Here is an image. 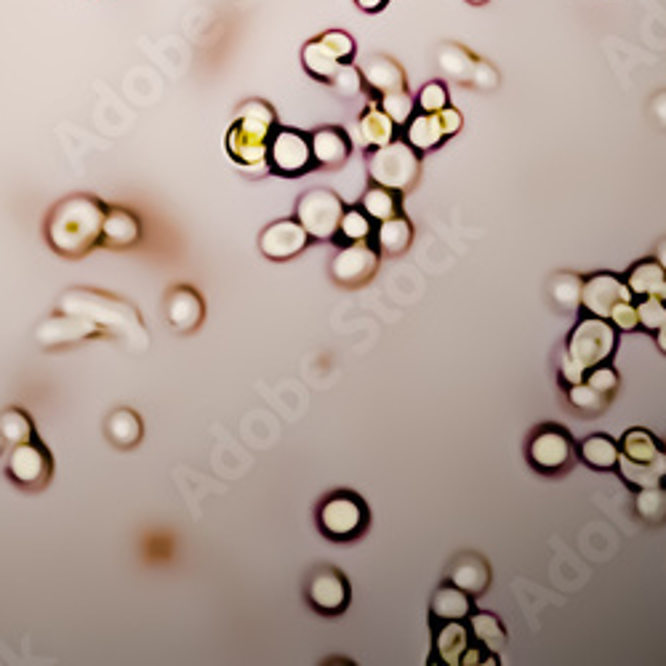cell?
<instances>
[{
  "instance_id": "obj_1",
  "label": "cell",
  "mask_w": 666,
  "mask_h": 666,
  "mask_svg": "<svg viewBox=\"0 0 666 666\" xmlns=\"http://www.w3.org/2000/svg\"><path fill=\"white\" fill-rule=\"evenodd\" d=\"M104 214L107 206L94 195H67L48 211L46 243L64 259H83L102 243Z\"/></svg>"
},
{
  "instance_id": "obj_2",
  "label": "cell",
  "mask_w": 666,
  "mask_h": 666,
  "mask_svg": "<svg viewBox=\"0 0 666 666\" xmlns=\"http://www.w3.org/2000/svg\"><path fill=\"white\" fill-rule=\"evenodd\" d=\"M59 312L88 318L102 328L104 336L123 341L134 352H144L150 347V333L144 328L139 310L115 294H104L96 288H70L59 299Z\"/></svg>"
},
{
  "instance_id": "obj_3",
  "label": "cell",
  "mask_w": 666,
  "mask_h": 666,
  "mask_svg": "<svg viewBox=\"0 0 666 666\" xmlns=\"http://www.w3.org/2000/svg\"><path fill=\"white\" fill-rule=\"evenodd\" d=\"M278 128V115L262 99H248L240 104L238 115L227 131V152L243 171L264 174L267 171V150Z\"/></svg>"
},
{
  "instance_id": "obj_4",
  "label": "cell",
  "mask_w": 666,
  "mask_h": 666,
  "mask_svg": "<svg viewBox=\"0 0 666 666\" xmlns=\"http://www.w3.org/2000/svg\"><path fill=\"white\" fill-rule=\"evenodd\" d=\"M619 472L632 488L666 483V456L648 429H629L619 445Z\"/></svg>"
},
{
  "instance_id": "obj_5",
  "label": "cell",
  "mask_w": 666,
  "mask_h": 666,
  "mask_svg": "<svg viewBox=\"0 0 666 666\" xmlns=\"http://www.w3.org/2000/svg\"><path fill=\"white\" fill-rule=\"evenodd\" d=\"M3 472L16 488L38 493L54 477V456L40 443V437H32L27 443L3 445Z\"/></svg>"
},
{
  "instance_id": "obj_6",
  "label": "cell",
  "mask_w": 666,
  "mask_h": 666,
  "mask_svg": "<svg viewBox=\"0 0 666 666\" xmlns=\"http://www.w3.org/2000/svg\"><path fill=\"white\" fill-rule=\"evenodd\" d=\"M421 174L419 152L413 150L405 139H392L384 147H376L368 155V176L373 184H381L387 190L408 192Z\"/></svg>"
},
{
  "instance_id": "obj_7",
  "label": "cell",
  "mask_w": 666,
  "mask_h": 666,
  "mask_svg": "<svg viewBox=\"0 0 666 666\" xmlns=\"http://www.w3.org/2000/svg\"><path fill=\"white\" fill-rule=\"evenodd\" d=\"M371 515L365 501L357 493L336 491L331 493L318 509V528L328 541H355L368 531Z\"/></svg>"
},
{
  "instance_id": "obj_8",
  "label": "cell",
  "mask_w": 666,
  "mask_h": 666,
  "mask_svg": "<svg viewBox=\"0 0 666 666\" xmlns=\"http://www.w3.org/2000/svg\"><path fill=\"white\" fill-rule=\"evenodd\" d=\"M613 349H616V328L608 320L589 315L568 336L565 355L571 357L581 371H592L611 360Z\"/></svg>"
},
{
  "instance_id": "obj_9",
  "label": "cell",
  "mask_w": 666,
  "mask_h": 666,
  "mask_svg": "<svg viewBox=\"0 0 666 666\" xmlns=\"http://www.w3.org/2000/svg\"><path fill=\"white\" fill-rule=\"evenodd\" d=\"M573 461H576V443L568 429L560 424H544L533 432L528 443V464L539 475H563L565 469H571Z\"/></svg>"
},
{
  "instance_id": "obj_10",
  "label": "cell",
  "mask_w": 666,
  "mask_h": 666,
  "mask_svg": "<svg viewBox=\"0 0 666 666\" xmlns=\"http://www.w3.org/2000/svg\"><path fill=\"white\" fill-rule=\"evenodd\" d=\"M341 216H344V203L336 192L326 187L307 190L296 200V222L302 224L310 238L333 240L339 235Z\"/></svg>"
},
{
  "instance_id": "obj_11",
  "label": "cell",
  "mask_w": 666,
  "mask_h": 666,
  "mask_svg": "<svg viewBox=\"0 0 666 666\" xmlns=\"http://www.w3.org/2000/svg\"><path fill=\"white\" fill-rule=\"evenodd\" d=\"M267 166H270L272 174L286 176V179L307 174L315 166L312 163L310 134H304L299 128H275L270 150H267Z\"/></svg>"
},
{
  "instance_id": "obj_12",
  "label": "cell",
  "mask_w": 666,
  "mask_h": 666,
  "mask_svg": "<svg viewBox=\"0 0 666 666\" xmlns=\"http://www.w3.org/2000/svg\"><path fill=\"white\" fill-rule=\"evenodd\" d=\"M405 142L411 144L416 152L437 150L445 139H451L461 131L464 118L459 110H453L451 104L440 112H419L405 123Z\"/></svg>"
},
{
  "instance_id": "obj_13",
  "label": "cell",
  "mask_w": 666,
  "mask_h": 666,
  "mask_svg": "<svg viewBox=\"0 0 666 666\" xmlns=\"http://www.w3.org/2000/svg\"><path fill=\"white\" fill-rule=\"evenodd\" d=\"M307 600L320 616H341L349 608L352 589L347 576L336 568H318L307 581Z\"/></svg>"
},
{
  "instance_id": "obj_14",
  "label": "cell",
  "mask_w": 666,
  "mask_h": 666,
  "mask_svg": "<svg viewBox=\"0 0 666 666\" xmlns=\"http://www.w3.org/2000/svg\"><path fill=\"white\" fill-rule=\"evenodd\" d=\"M379 270V251L368 246V240L349 243L333 256L331 278L344 288L365 286Z\"/></svg>"
},
{
  "instance_id": "obj_15",
  "label": "cell",
  "mask_w": 666,
  "mask_h": 666,
  "mask_svg": "<svg viewBox=\"0 0 666 666\" xmlns=\"http://www.w3.org/2000/svg\"><path fill=\"white\" fill-rule=\"evenodd\" d=\"M624 302H632V291L619 275L613 272H597V275H589L584 278V286H581V307L595 315V318L608 320L611 312Z\"/></svg>"
},
{
  "instance_id": "obj_16",
  "label": "cell",
  "mask_w": 666,
  "mask_h": 666,
  "mask_svg": "<svg viewBox=\"0 0 666 666\" xmlns=\"http://www.w3.org/2000/svg\"><path fill=\"white\" fill-rule=\"evenodd\" d=\"M96 336H104L102 328L91 323L88 318H80V315H70V312H59V315H51L38 326L35 331V339L38 344H43L46 349L54 347H72V344H80L86 339H96Z\"/></svg>"
},
{
  "instance_id": "obj_17",
  "label": "cell",
  "mask_w": 666,
  "mask_h": 666,
  "mask_svg": "<svg viewBox=\"0 0 666 666\" xmlns=\"http://www.w3.org/2000/svg\"><path fill=\"white\" fill-rule=\"evenodd\" d=\"M310 243V235L304 230L302 224L296 219H280V222H272L270 227H264V232L259 235V251H262L267 259L272 262H288L294 259L307 248Z\"/></svg>"
},
{
  "instance_id": "obj_18",
  "label": "cell",
  "mask_w": 666,
  "mask_h": 666,
  "mask_svg": "<svg viewBox=\"0 0 666 666\" xmlns=\"http://www.w3.org/2000/svg\"><path fill=\"white\" fill-rule=\"evenodd\" d=\"M166 320L179 333L198 331L206 320V304L192 286H176L166 296Z\"/></svg>"
},
{
  "instance_id": "obj_19",
  "label": "cell",
  "mask_w": 666,
  "mask_h": 666,
  "mask_svg": "<svg viewBox=\"0 0 666 666\" xmlns=\"http://www.w3.org/2000/svg\"><path fill=\"white\" fill-rule=\"evenodd\" d=\"M312 163L318 168H339L349 160L352 152V139L344 128L323 126L310 134Z\"/></svg>"
},
{
  "instance_id": "obj_20",
  "label": "cell",
  "mask_w": 666,
  "mask_h": 666,
  "mask_svg": "<svg viewBox=\"0 0 666 666\" xmlns=\"http://www.w3.org/2000/svg\"><path fill=\"white\" fill-rule=\"evenodd\" d=\"M397 126L392 123L387 112L381 110L379 104L371 102L368 104V110L357 118V123L352 126V142L360 147V150H376V147H384L395 139Z\"/></svg>"
},
{
  "instance_id": "obj_21",
  "label": "cell",
  "mask_w": 666,
  "mask_h": 666,
  "mask_svg": "<svg viewBox=\"0 0 666 666\" xmlns=\"http://www.w3.org/2000/svg\"><path fill=\"white\" fill-rule=\"evenodd\" d=\"M360 72H363L365 88L376 96H384V94H389V91L408 88L403 67H400L392 56H384V54L368 56V59L363 62V67H360Z\"/></svg>"
},
{
  "instance_id": "obj_22",
  "label": "cell",
  "mask_w": 666,
  "mask_h": 666,
  "mask_svg": "<svg viewBox=\"0 0 666 666\" xmlns=\"http://www.w3.org/2000/svg\"><path fill=\"white\" fill-rule=\"evenodd\" d=\"M142 240V222L134 211L120 206H107L102 227V246L134 248Z\"/></svg>"
},
{
  "instance_id": "obj_23",
  "label": "cell",
  "mask_w": 666,
  "mask_h": 666,
  "mask_svg": "<svg viewBox=\"0 0 666 666\" xmlns=\"http://www.w3.org/2000/svg\"><path fill=\"white\" fill-rule=\"evenodd\" d=\"M448 581H451L453 587L464 589L467 595L477 597L491 587V568H488L483 557L475 555V552H467V555H459L451 563Z\"/></svg>"
},
{
  "instance_id": "obj_24",
  "label": "cell",
  "mask_w": 666,
  "mask_h": 666,
  "mask_svg": "<svg viewBox=\"0 0 666 666\" xmlns=\"http://www.w3.org/2000/svg\"><path fill=\"white\" fill-rule=\"evenodd\" d=\"M472 613V595L464 589L453 587L451 581L440 587L429 605V619L432 624H445V621H461Z\"/></svg>"
},
{
  "instance_id": "obj_25",
  "label": "cell",
  "mask_w": 666,
  "mask_h": 666,
  "mask_svg": "<svg viewBox=\"0 0 666 666\" xmlns=\"http://www.w3.org/2000/svg\"><path fill=\"white\" fill-rule=\"evenodd\" d=\"M632 291V296H656L661 302H666V272L661 270V264L656 259H643L629 270L627 280H624Z\"/></svg>"
},
{
  "instance_id": "obj_26",
  "label": "cell",
  "mask_w": 666,
  "mask_h": 666,
  "mask_svg": "<svg viewBox=\"0 0 666 666\" xmlns=\"http://www.w3.org/2000/svg\"><path fill=\"white\" fill-rule=\"evenodd\" d=\"M469 648V629L461 627V621H445L435 635V659L440 664L459 666L461 656Z\"/></svg>"
},
{
  "instance_id": "obj_27",
  "label": "cell",
  "mask_w": 666,
  "mask_h": 666,
  "mask_svg": "<svg viewBox=\"0 0 666 666\" xmlns=\"http://www.w3.org/2000/svg\"><path fill=\"white\" fill-rule=\"evenodd\" d=\"M142 435L144 424L134 408H118V411L110 413V419H107V440H110L115 448L128 451V448L139 445Z\"/></svg>"
},
{
  "instance_id": "obj_28",
  "label": "cell",
  "mask_w": 666,
  "mask_h": 666,
  "mask_svg": "<svg viewBox=\"0 0 666 666\" xmlns=\"http://www.w3.org/2000/svg\"><path fill=\"white\" fill-rule=\"evenodd\" d=\"M376 243L379 251L387 256H400L405 254L413 243V227L408 222V216L397 214L392 219H384L376 227Z\"/></svg>"
},
{
  "instance_id": "obj_29",
  "label": "cell",
  "mask_w": 666,
  "mask_h": 666,
  "mask_svg": "<svg viewBox=\"0 0 666 666\" xmlns=\"http://www.w3.org/2000/svg\"><path fill=\"white\" fill-rule=\"evenodd\" d=\"M579 456L592 469L611 472L619 464V443L608 435H592L579 445Z\"/></svg>"
},
{
  "instance_id": "obj_30",
  "label": "cell",
  "mask_w": 666,
  "mask_h": 666,
  "mask_svg": "<svg viewBox=\"0 0 666 666\" xmlns=\"http://www.w3.org/2000/svg\"><path fill=\"white\" fill-rule=\"evenodd\" d=\"M437 62H440V70H443L448 78L459 80V83H472L480 59H477L475 54H469L467 48L456 46V43H448V46L440 48Z\"/></svg>"
},
{
  "instance_id": "obj_31",
  "label": "cell",
  "mask_w": 666,
  "mask_h": 666,
  "mask_svg": "<svg viewBox=\"0 0 666 666\" xmlns=\"http://www.w3.org/2000/svg\"><path fill=\"white\" fill-rule=\"evenodd\" d=\"M469 627H472V637L483 651H501L507 645V629L501 624L493 613H472L469 616Z\"/></svg>"
},
{
  "instance_id": "obj_32",
  "label": "cell",
  "mask_w": 666,
  "mask_h": 666,
  "mask_svg": "<svg viewBox=\"0 0 666 666\" xmlns=\"http://www.w3.org/2000/svg\"><path fill=\"white\" fill-rule=\"evenodd\" d=\"M302 64L304 70L310 72L315 80H320V83H328V80L333 78V72L341 67L339 59L328 51L326 43L320 38L310 40V43L302 48Z\"/></svg>"
},
{
  "instance_id": "obj_33",
  "label": "cell",
  "mask_w": 666,
  "mask_h": 666,
  "mask_svg": "<svg viewBox=\"0 0 666 666\" xmlns=\"http://www.w3.org/2000/svg\"><path fill=\"white\" fill-rule=\"evenodd\" d=\"M32 437H38V432H35L30 413L24 408H6L0 413V440H3V445L27 443Z\"/></svg>"
},
{
  "instance_id": "obj_34",
  "label": "cell",
  "mask_w": 666,
  "mask_h": 666,
  "mask_svg": "<svg viewBox=\"0 0 666 666\" xmlns=\"http://www.w3.org/2000/svg\"><path fill=\"white\" fill-rule=\"evenodd\" d=\"M635 512L640 515V520H645L648 525H664L666 523V483L648 485V488H637Z\"/></svg>"
},
{
  "instance_id": "obj_35",
  "label": "cell",
  "mask_w": 666,
  "mask_h": 666,
  "mask_svg": "<svg viewBox=\"0 0 666 666\" xmlns=\"http://www.w3.org/2000/svg\"><path fill=\"white\" fill-rule=\"evenodd\" d=\"M360 208L371 216L373 222L392 219V216L400 214V192L387 190V187H381V184H373L371 190H365L363 206Z\"/></svg>"
},
{
  "instance_id": "obj_36",
  "label": "cell",
  "mask_w": 666,
  "mask_h": 666,
  "mask_svg": "<svg viewBox=\"0 0 666 666\" xmlns=\"http://www.w3.org/2000/svg\"><path fill=\"white\" fill-rule=\"evenodd\" d=\"M581 286H584V278L573 275V272H557L552 283H549V294L555 299V304L560 310H579L581 307Z\"/></svg>"
},
{
  "instance_id": "obj_37",
  "label": "cell",
  "mask_w": 666,
  "mask_h": 666,
  "mask_svg": "<svg viewBox=\"0 0 666 666\" xmlns=\"http://www.w3.org/2000/svg\"><path fill=\"white\" fill-rule=\"evenodd\" d=\"M565 389H568V392H565L568 403H571L579 413H584V416H600V413L608 408V403H611V397H605L603 392H597L595 387H589L587 381L568 384Z\"/></svg>"
},
{
  "instance_id": "obj_38",
  "label": "cell",
  "mask_w": 666,
  "mask_h": 666,
  "mask_svg": "<svg viewBox=\"0 0 666 666\" xmlns=\"http://www.w3.org/2000/svg\"><path fill=\"white\" fill-rule=\"evenodd\" d=\"M381 110L387 112L395 126H405L408 120L413 118V110H416V99L408 94V88H400V91H389V94L379 96L376 102Z\"/></svg>"
},
{
  "instance_id": "obj_39",
  "label": "cell",
  "mask_w": 666,
  "mask_h": 666,
  "mask_svg": "<svg viewBox=\"0 0 666 666\" xmlns=\"http://www.w3.org/2000/svg\"><path fill=\"white\" fill-rule=\"evenodd\" d=\"M339 235L347 243H357V240H368L373 235V219L365 214L363 208H344L341 216Z\"/></svg>"
},
{
  "instance_id": "obj_40",
  "label": "cell",
  "mask_w": 666,
  "mask_h": 666,
  "mask_svg": "<svg viewBox=\"0 0 666 666\" xmlns=\"http://www.w3.org/2000/svg\"><path fill=\"white\" fill-rule=\"evenodd\" d=\"M328 86H331L333 94H339L341 99H355V96L365 88L363 72H360V67H355L352 62L341 64L339 70L333 72V78L328 80Z\"/></svg>"
},
{
  "instance_id": "obj_41",
  "label": "cell",
  "mask_w": 666,
  "mask_h": 666,
  "mask_svg": "<svg viewBox=\"0 0 666 666\" xmlns=\"http://www.w3.org/2000/svg\"><path fill=\"white\" fill-rule=\"evenodd\" d=\"M637 323L645 331L656 333L659 328L666 326V302L656 299V296H645L643 302L637 304Z\"/></svg>"
},
{
  "instance_id": "obj_42",
  "label": "cell",
  "mask_w": 666,
  "mask_h": 666,
  "mask_svg": "<svg viewBox=\"0 0 666 666\" xmlns=\"http://www.w3.org/2000/svg\"><path fill=\"white\" fill-rule=\"evenodd\" d=\"M320 40L326 43L328 51H331V54L336 56L341 64H347V62H352V59H355L357 46H355V40H352V35H347V32L328 30V32H323V35H320Z\"/></svg>"
},
{
  "instance_id": "obj_43",
  "label": "cell",
  "mask_w": 666,
  "mask_h": 666,
  "mask_svg": "<svg viewBox=\"0 0 666 666\" xmlns=\"http://www.w3.org/2000/svg\"><path fill=\"white\" fill-rule=\"evenodd\" d=\"M416 107H419V112H440L443 107H448V88H445V83H440V80L427 83L419 91V96H416Z\"/></svg>"
},
{
  "instance_id": "obj_44",
  "label": "cell",
  "mask_w": 666,
  "mask_h": 666,
  "mask_svg": "<svg viewBox=\"0 0 666 666\" xmlns=\"http://www.w3.org/2000/svg\"><path fill=\"white\" fill-rule=\"evenodd\" d=\"M589 387H595L597 392H603L605 397L616 395V389H619V373L613 371L611 365H597L592 371H587V379H584Z\"/></svg>"
},
{
  "instance_id": "obj_45",
  "label": "cell",
  "mask_w": 666,
  "mask_h": 666,
  "mask_svg": "<svg viewBox=\"0 0 666 666\" xmlns=\"http://www.w3.org/2000/svg\"><path fill=\"white\" fill-rule=\"evenodd\" d=\"M613 328H619V331H635L640 323H637V307L632 302L619 304L616 310L611 312V318H608Z\"/></svg>"
},
{
  "instance_id": "obj_46",
  "label": "cell",
  "mask_w": 666,
  "mask_h": 666,
  "mask_svg": "<svg viewBox=\"0 0 666 666\" xmlns=\"http://www.w3.org/2000/svg\"><path fill=\"white\" fill-rule=\"evenodd\" d=\"M584 379H587V371H581L579 365L573 363L571 357L563 352V355H560V381L568 387V384H579V381Z\"/></svg>"
},
{
  "instance_id": "obj_47",
  "label": "cell",
  "mask_w": 666,
  "mask_h": 666,
  "mask_svg": "<svg viewBox=\"0 0 666 666\" xmlns=\"http://www.w3.org/2000/svg\"><path fill=\"white\" fill-rule=\"evenodd\" d=\"M387 3L389 0H355V6L365 11V14H379V11L387 8Z\"/></svg>"
},
{
  "instance_id": "obj_48",
  "label": "cell",
  "mask_w": 666,
  "mask_h": 666,
  "mask_svg": "<svg viewBox=\"0 0 666 666\" xmlns=\"http://www.w3.org/2000/svg\"><path fill=\"white\" fill-rule=\"evenodd\" d=\"M653 112H656V118H659L661 126H666V94L656 96V102H653Z\"/></svg>"
},
{
  "instance_id": "obj_49",
  "label": "cell",
  "mask_w": 666,
  "mask_h": 666,
  "mask_svg": "<svg viewBox=\"0 0 666 666\" xmlns=\"http://www.w3.org/2000/svg\"><path fill=\"white\" fill-rule=\"evenodd\" d=\"M656 262H659L661 270L666 272V240H661V243H659V251H656Z\"/></svg>"
},
{
  "instance_id": "obj_50",
  "label": "cell",
  "mask_w": 666,
  "mask_h": 666,
  "mask_svg": "<svg viewBox=\"0 0 666 666\" xmlns=\"http://www.w3.org/2000/svg\"><path fill=\"white\" fill-rule=\"evenodd\" d=\"M653 336H656V344H659V349L666 355V326L659 328V331L653 333Z\"/></svg>"
},
{
  "instance_id": "obj_51",
  "label": "cell",
  "mask_w": 666,
  "mask_h": 666,
  "mask_svg": "<svg viewBox=\"0 0 666 666\" xmlns=\"http://www.w3.org/2000/svg\"><path fill=\"white\" fill-rule=\"evenodd\" d=\"M467 3H472V6H483V3H488V0H467Z\"/></svg>"
},
{
  "instance_id": "obj_52",
  "label": "cell",
  "mask_w": 666,
  "mask_h": 666,
  "mask_svg": "<svg viewBox=\"0 0 666 666\" xmlns=\"http://www.w3.org/2000/svg\"><path fill=\"white\" fill-rule=\"evenodd\" d=\"M664 456H666V443H664Z\"/></svg>"
}]
</instances>
